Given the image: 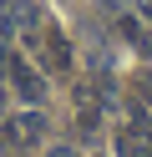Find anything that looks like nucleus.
Here are the masks:
<instances>
[{"mask_svg":"<svg viewBox=\"0 0 152 157\" xmlns=\"http://www.w3.org/2000/svg\"><path fill=\"white\" fill-rule=\"evenodd\" d=\"M46 137V112H15L0 122V152H20Z\"/></svg>","mask_w":152,"mask_h":157,"instance_id":"1","label":"nucleus"},{"mask_svg":"<svg viewBox=\"0 0 152 157\" xmlns=\"http://www.w3.org/2000/svg\"><path fill=\"white\" fill-rule=\"evenodd\" d=\"M5 71H10V86H15V91L25 96L30 106H36V101H46V81H41V76L30 71L25 61H15V56H10V61H5Z\"/></svg>","mask_w":152,"mask_h":157,"instance_id":"2","label":"nucleus"},{"mask_svg":"<svg viewBox=\"0 0 152 157\" xmlns=\"http://www.w3.org/2000/svg\"><path fill=\"white\" fill-rule=\"evenodd\" d=\"M41 56H46V66H51V71H71V46H66V36H61L56 25L41 36Z\"/></svg>","mask_w":152,"mask_h":157,"instance_id":"3","label":"nucleus"},{"mask_svg":"<svg viewBox=\"0 0 152 157\" xmlns=\"http://www.w3.org/2000/svg\"><path fill=\"white\" fill-rule=\"evenodd\" d=\"M137 91H142V96H147V106H152V76H147V71H142V76H137Z\"/></svg>","mask_w":152,"mask_h":157,"instance_id":"4","label":"nucleus"},{"mask_svg":"<svg viewBox=\"0 0 152 157\" xmlns=\"http://www.w3.org/2000/svg\"><path fill=\"white\" fill-rule=\"evenodd\" d=\"M51 157H76V152H71V147H51Z\"/></svg>","mask_w":152,"mask_h":157,"instance_id":"5","label":"nucleus"},{"mask_svg":"<svg viewBox=\"0 0 152 157\" xmlns=\"http://www.w3.org/2000/svg\"><path fill=\"white\" fill-rule=\"evenodd\" d=\"M137 5H142V15H152V0H137Z\"/></svg>","mask_w":152,"mask_h":157,"instance_id":"6","label":"nucleus"},{"mask_svg":"<svg viewBox=\"0 0 152 157\" xmlns=\"http://www.w3.org/2000/svg\"><path fill=\"white\" fill-rule=\"evenodd\" d=\"M0 157H5V152H0Z\"/></svg>","mask_w":152,"mask_h":157,"instance_id":"7","label":"nucleus"}]
</instances>
